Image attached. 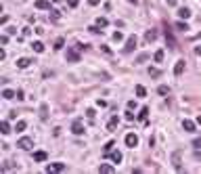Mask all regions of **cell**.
I'll return each instance as SVG.
<instances>
[{"mask_svg": "<svg viewBox=\"0 0 201 174\" xmlns=\"http://www.w3.org/2000/svg\"><path fill=\"white\" fill-rule=\"evenodd\" d=\"M80 59H82L80 46H78V44H75V46H69V50H67V61H69V63H80Z\"/></svg>", "mask_w": 201, "mask_h": 174, "instance_id": "1", "label": "cell"}, {"mask_svg": "<svg viewBox=\"0 0 201 174\" xmlns=\"http://www.w3.org/2000/svg\"><path fill=\"white\" fill-rule=\"evenodd\" d=\"M17 147H19V149H23V151H29L32 147H34V140L29 139V136H21L19 143H17Z\"/></svg>", "mask_w": 201, "mask_h": 174, "instance_id": "2", "label": "cell"}, {"mask_svg": "<svg viewBox=\"0 0 201 174\" xmlns=\"http://www.w3.org/2000/svg\"><path fill=\"white\" fill-rule=\"evenodd\" d=\"M65 170H67V166H65V164H61V162L48 164V166H46V172H65Z\"/></svg>", "mask_w": 201, "mask_h": 174, "instance_id": "3", "label": "cell"}, {"mask_svg": "<svg viewBox=\"0 0 201 174\" xmlns=\"http://www.w3.org/2000/svg\"><path fill=\"white\" fill-rule=\"evenodd\" d=\"M134 48H136V36L132 34L130 38H128V40H126V46H124V53H126V55H128V53H132V50H134Z\"/></svg>", "mask_w": 201, "mask_h": 174, "instance_id": "4", "label": "cell"}, {"mask_svg": "<svg viewBox=\"0 0 201 174\" xmlns=\"http://www.w3.org/2000/svg\"><path fill=\"white\" fill-rule=\"evenodd\" d=\"M180 153H182L180 149H176L174 153H172V164H174V168H176L178 172H182V164H180Z\"/></svg>", "mask_w": 201, "mask_h": 174, "instance_id": "5", "label": "cell"}, {"mask_svg": "<svg viewBox=\"0 0 201 174\" xmlns=\"http://www.w3.org/2000/svg\"><path fill=\"white\" fill-rule=\"evenodd\" d=\"M71 132H73V134H78V136L86 132V130H84V124H82V120H75V122L71 124Z\"/></svg>", "mask_w": 201, "mask_h": 174, "instance_id": "6", "label": "cell"}, {"mask_svg": "<svg viewBox=\"0 0 201 174\" xmlns=\"http://www.w3.org/2000/svg\"><path fill=\"white\" fill-rule=\"evenodd\" d=\"M126 145H128V147H132V149H134V147L138 145V136H136L134 132H130V134H126Z\"/></svg>", "mask_w": 201, "mask_h": 174, "instance_id": "7", "label": "cell"}, {"mask_svg": "<svg viewBox=\"0 0 201 174\" xmlns=\"http://www.w3.org/2000/svg\"><path fill=\"white\" fill-rule=\"evenodd\" d=\"M184 67H187V63H184L182 59L176 61V65H174V73H176V76H182V73H184Z\"/></svg>", "mask_w": 201, "mask_h": 174, "instance_id": "8", "label": "cell"}, {"mask_svg": "<svg viewBox=\"0 0 201 174\" xmlns=\"http://www.w3.org/2000/svg\"><path fill=\"white\" fill-rule=\"evenodd\" d=\"M36 9H40V11H50L52 6H50L48 0H36Z\"/></svg>", "mask_w": 201, "mask_h": 174, "instance_id": "9", "label": "cell"}, {"mask_svg": "<svg viewBox=\"0 0 201 174\" xmlns=\"http://www.w3.org/2000/svg\"><path fill=\"white\" fill-rule=\"evenodd\" d=\"M118 124H119V116H111L109 124H107V130H109V132H113V130L118 128Z\"/></svg>", "mask_w": 201, "mask_h": 174, "instance_id": "10", "label": "cell"}, {"mask_svg": "<svg viewBox=\"0 0 201 174\" xmlns=\"http://www.w3.org/2000/svg\"><path fill=\"white\" fill-rule=\"evenodd\" d=\"M145 40L151 44V42H155L157 40V30H147V34H145Z\"/></svg>", "mask_w": 201, "mask_h": 174, "instance_id": "11", "label": "cell"}, {"mask_svg": "<svg viewBox=\"0 0 201 174\" xmlns=\"http://www.w3.org/2000/svg\"><path fill=\"white\" fill-rule=\"evenodd\" d=\"M29 63H34V61H32V59H27V57L17 59V67H19V69H25V67H29Z\"/></svg>", "mask_w": 201, "mask_h": 174, "instance_id": "12", "label": "cell"}, {"mask_svg": "<svg viewBox=\"0 0 201 174\" xmlns=\"http://www.w3.org/2000/svg\"><path fill=\"white\" fill-rule=\"evenodd\" d=\"M109 157H111V162H113V164H122V160H124V155H122L119 151H111Z\"/></svg>", "mask_w": 201, "mask_h": 174, "instance_id": "13", "label": "cell"}, {"mask_svg": "<svg viewBox=\"0 0 201 174\" xmlns=\"http://www.w3.org/2000/svg\"><path fill=\"white\" fill-rule=\"evenodd\" d=\"M113 145H115L113 140H107L105 143V147H103V157H109V153L113 151Z\"/></svg>", "mask_w": 201, "mask_h": 174, "instance_id": "14", "label": "cell"}, {"mask_svg": "<svg viewBox=\"0 0 201 174\" xmlns=\"http://www.w3.org/2000/svg\"><path fill=\"white\" fill-rule=\"evenodd\" d=\"M178 17H180V19H187V21H189V19H191V11L187 9V6H182V9H178Z\"/></svg>", "mask_w": 201, "mask_h": 174, "instance_id": "15", "label": "cell"}, {"mask_svg": "<svg viewBox=\"0 0 201 174\" xmlns=\"http://www.w3.org/2000/svg\"><path fill=\"white\" fill-rule=\"evenodd\" d=\"M2 99H6V101H11V99H17V93H13L11 88H4V90H2Z\"/></svg>", "mask_w": 201, "mask_h": 174, "instance_id": "16", "label": "cell"}, {"mask_svg": "<svg viewBox=\"0 0 201 174\" xmlns=\"http://www.w3.org/2000/svg\"><path fill=\"white\" fill-rule=\"evenodd\" d=\"M182 128H184L187 132H195V122H193V120H184V122H182Z\"/></svg>", "mask_w": 201, "mask_h": 174, "instance_id": "17", "label": "cell"}, {"mask_svg": "<svg viewBox=\"0 0 201 174\" xmlns=\"http://www.w3.org/2000/svg\"><path fill=\"white\" fill-rule=\"evenodd\" d=\"M99 172H101V174H111V172H113V166H109V164H101V166H99Z\"/></svg>", "mask_w": 201, "mask_h": 174, "instance_id": "18", "label": "cell"}, {"mask_svg": "<svg viewBox=\"0 0 201 174\" xmlns=\"http://www.w3.org/2000/svg\"><path fill=\"white\" fill-rule=\"evenodd\" d=\"M46 157H48L46 151H36V153H34V160H36V162H46Z\"/></svg>", "mask_w": 201, "mask_h": 174, "instance_id": "19", "label": "cell"}, {"mask_svg": "<svg viewBox=\"0 0 201 174\" xmlns=\"http://www.w3.org/2000/svg\"><path fill=\"white\" fill-rule=\"evenodd\" d=\"M40 120H44V122L48 120V105H42L40 107Z\"/></svg>", "mask_w": 201, "mask_h": 174, "instance_id": "20", "label": "cell"}, {"mask_svg": "<svg viewBox=\"0 0 201 174\" xmlns=\"http://www.w3.org/2000/svg\"><path fill=\"white\" fill-rule=\"evenodd\" d=\"M166 40H168V44H170V48H176V40L172 38V34H170V30L166 32Z\"/></svg>", "mask_w": 201, "mask_h": 174, "instance_id": "21", "label": "cell"}, {"mask_svg": "<svg viewBox=\"0 0 201 174\" xmlns=\"http://www.w3.org/2000/svg\"><path fill=\"white\" fill-rule=\"evenodd\" d=\"M48 13H50V15H48V19H50V21H59V17H61V15H59V11H55V9H50Z\"/></svg>", "mask_w": 201, "mask_h": 174, "instance_id": "22", "label": "cell"}, {"mask_svg": "<svg viewBox=\"0 0 201 174\" xmlns=\"http://www.w3.org/2000/svg\"><path fill=\"white\" fill-rule=\"evenodd\" d=\"M0 132H2V134H9V132H13L11 126H9V122H2V124H0Z\"/></svg>", "mask_w": 201, "mask_h": 174, "instance_id": "23", "label": "cell"}, {"mask_svg": "<svg viewBox=\"0 0 201 174\" xmlns=\"http://www.w3.org/2000/svg\"><path fill=\"white\" fill-rule=\"evenodd\" d=\"M32 48H34V53H44V44L42 42H34Z\"/></svg>", "mask_w": 201, "mask_h": 174, "instance_id": "24", "label": "cell"}, {"mask_svg": "<svg viewBox=\"0 0 201 174\" xmlns=\"http://www.w3.org/2000/svg\"><path fill=\"white\" fill-rule=\"evenodd\" d=\"M149 76H151V78H159V76H161V71L157 69V67H149Z\"/></svg>", "mask_w": 201, "mask_h": 174, "instance_id": "25", "label": "cell"}, {"mask_svg": "<svg viewBox=\"0 0 201 174\" xmlns=\"http://www.w3.org/2000/svg\"><path fill=\"white\" fill-rule=\"evenodd\" d=\"M25 128H27V124H25L23 120H19V122H17V126H15V130H17V132H23Z\"/></svg>", "mask_w": 201, "mask_h": 174, "instance_id": "26", "label": "cell"}, {"mask_svg": "<svg viewBox=\"0 0 201 174\" xmlns=\"http://www.w3.org/2000/svg\"><path fill=\"white\" fill-rule=\"evenodd\" d=\"M157 93H159V94H170V86H166V84H161V86L157 88Z\"/></svg>", "mask_w": 201, "mask_h": 174, "instance_id": "27", "label": "cell"}, {"mask_svg": "<svg viewBox=\"0 0 201 174\" xmlns=\"http://www.w3.org/2000/svg\"><path fill=\"white\" fill-rule=\"evenodd\" d=\"M96 25H99V27H107V25H109V21H107L105 17H99V19H96Z\"/></svg>", "mask_w": 201, "mask_h": 174, "instance_id": "28", "label": "cell"}, {"mask_svg": "<svg viewBox=\"0 0 201 174\" xmlns=\"http://www.w3.org/2000/svg\"><path fill=\"white\" fill-rule=\"evenodd\" d=\"M63 44H65V40H63V38H57V40H55V50H61Z\"/></svg>", "mask_w": 201, "mask_h": 174, "instance_id": "29", "label": "cell"}, {"mask_svg": "<svg viewBox=\"0 0 201 174\" xmlns=\"http://www.w3.org/2000/svg\"><path fill=\"white\" fill-rule=\"evenodd\" d=\"M153 59L157 61V63H161V61H164V50H157V53L153 55Z\"/></svg>", "mask_w": 201, "mask_h": 174, "instance_id": "30", "label": "cell"}, {"mask_svg": "<svg viewBox=\"0 0 201 174\" xmlns=\"http://www.w3.org/2000/svg\"><path fill=\"white\" fill-rule=\"evenodd\" d=\"M147 113H149V109H147V107H142L141 113H138V120H147Z\"/></svg>", "mask_w": 201, "mask_h": 174, "instance_id": "31", "label": "cell"}, {"mask_svg": "<svg viewBox=\"0 0 201 174\" xmlns=\"http://www.w3.org/2000/svg\"><path fill=\"white\" fill-rule=\"evenodd\" d=\"M136 94H138V97H145V94H147L145 86H141V84H138V86H136Z\"/></svg>", "mask_w": 201, "mask_h": 174, "instance_id": "32", "label": "cell"}, {"mask_svg": "<svg viewBox=\"0 0 201 174\" xmlns=\"http://www.w3.org/2000/svg\"><path fill=\"white\" fill-rule=\"evenodd\" d=\"M124 117H126L128 122H134V120H136V116L132 113V109H130V111H126V116H124Z\"/></svg>", "mask_w": 201, "mask_h": 174, "instance_id": "33", "label": "cell"}, {"mask_svg": "<svg viewBox=\"0 0 201 174\" xmlns=\"http://www.w3.org/2000/svg\"><path fill=\"white\" fill-rule=\"evenodd\" d=\"M147 59H149V55H147V53H142V55L136 57V63H142V61H147Z\"/></svg>", "mask_w": 201, "mask_h": 174, "instance_id": "34", "label": "cell"}, {"mask_svg": "<svg viewBox=\"0 0 201 174\" xmlns=\"http://www.w3.org/2000/svg\"><path fill=\"white\" fill-rule=\"evenodd\" d=\"M122 38H124V34H122V32H113V40H115V42H119Z\"/></svg>", "mask_w": 201, "mask_h": 174, "instance_id": "35", "label": "cell"}, {"mask_svg": "<svg viewBox=\"0 0 201 174\" xmlns=\"http://www.w3.org/2000/svg\"><path fill=\"white\" fill-rule=\"evenodd\" d=\"M78 2H80V0H67V6H69V9H75Z\"/></svg>", "mask_w": 201, "mask_h": 174, "instance_id": "36", "label": "cell"}, {"mask_svg": "<svg viewBox=\"0 0 201 174\" xmlns=\"http://www.w3.org/2000/svg\"><path fill=\"white\" fill-rule=\"evenodd\" d=\"M176 27H178V30H189V25L184 23V21H178V23H176Z\"/></svg>", "mask_w": 201, "mask_h": 174, "instance_id": "37", "label": "cell"}, {"mask_svg": "<svg viewBox=\"0 0 201 174\" xmlns=\"http://www.w3.org/2000/svg\"><path fill=\"white\" fill-rule=\"evenodd\" d=\"M193 147H195V149H201V136L193 140Z\"/></svg>", "mask_w": 201, "mask_h": 174, "instance_id": "38", "label": "cell"}, {"mask_svg": "<svg viewBox=\"0 0 201 174\" xmlns=\"http://www.w3.org/2000/svg\"><path fill=\"white\" fill-rule=\"evenodd\" d=\"M90 32H92V34H101V27H99V25H92Z\"/></svg>", "mask_w": 201, "mask_h": 174, "instance_id": "39", "label": "cell"}, {"mask_svg": "<svg viewBox=\"0 0 201 174\" xmlns=\"http://www.w3.org/2000/svg\"><path fill=\"white\" fill-rule=\"evenodd\" d=\"M0 44H2V46L9 44V36H2V38H0Z\"/></svg>", "mask_w": 201, "mask_h": 174, "instance_id": "40", "label": "cell"}, {"mask_svg": "<svg viewBox=\"0 0 201 174\" xmlns=\"http://www.w3.org/2000/svg\"><path fill=\"white\" fill-rule=\"evenodd\" d=\"M86 116L90 117V120H95V109H88V111H86Z\"/></svg>", "mask_w": 201, "mask_h": 174, "instance_id": "41", "label": "cell"}, {"mask_svg": "<svg viewBox=\"0 0 201 174\" xmlns=\"http://www.w3.org/2000/svg\"><path fill=\"white\" fill-rule=\"evenodd\" d=\"M136 107V101H128V109H134Z\"/></svg>", "mask_w": 201, "mask_h": 174, "instance_id": "42", "label": "cell"}, {"mask_svg": "<svg viewBox=\"0 0 201 174\" xmlns=\"http://www.w3.org/2000/svg\"><path fill=\"white\" fill-rule=\"evenodd\" d=\"M88 4H92V6H96V4H101V0H88Z\"/></svg>", "mask_w": 201, "mask_h": 174, "instance_id": "43", "label": "cell"}, {"mask_svg": "<svg viewBox=\"0 0 201 174\" xmlns=\"http://www.w3.org/2000/svg\"><path fill=\"white\" fill-rule=\"evenodd\" d=\"M195 55H201V48H199V46L195 48Z\"/></svg>", "mask_w": 201, "mask_h": 174, "instance_id": "44", "label": "cell"}, {"mask_svg": "<svg viewBox=\"0 0 201 174\" xmlns=\"http://www.w3.org/2000/svg\"><path fill=\"white\" fill-rule=\"evenodd\" d=\"M128 2H130V4H136V0H128Z\"/></svg>", "mask_w": 201, "mask_h": 174, "instance_id": "45", "label": "cell"}, {"mask_svg": "<svg viewBox=\"0 0 201 174\" xmlns=\"http://www.w3.org/2000/svg\"><path fill=\"white\" fill-rule=\"evenodd\" d=\"M197 122H199V124H201V116H199V117H197Z\"/></svg>", "mask_w": 201, "mask_h": 174, "instance_id": "46", "label": "cell"}]
</instances>
